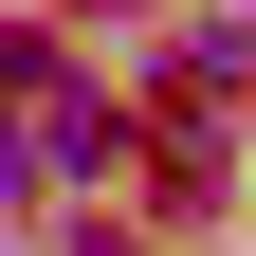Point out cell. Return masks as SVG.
<instances>
[{
    "instance_id": "obj_1",
    "label": "cell",
    "mask_w": 256,
    "mask_h": 256,
    "mask_svg": "<svg viewBox=\"0 0 256 256\" xmlns=\"http://www.w3.org/2000/svg\"><path fill=\"white\" fill-rule=\"evenodd\" d=\"M37 165H55V183H110V165H128V110H110V92H55Z\"/></svg>"
},
{
    "instance_id": "obj_2",
    "label": "cell",
    "mask_w": 256,
    "mask_h": 256,
    "mask_svg": "<svg viewBox=\"0 0 256 256\" xmlns=\"http://www.w3.org/2000/svg\"><path fill=\"white\" fill-rule=\"evenodd\" d=\"M18 183H37V146H18V128H0V202H18Z\"/></svg>"
},
{
    "instance_id": "obj_3",
    "label": "cell",
    "mask_w": 256,
    "mask_h": 256,
    "mask_svg": "<svg viewBox=\"0 0 256 256\" xmlns=\"http://www.w3.org/2000/svg\"><path fill=\"white\" fill-rule=\"evenodd\" d=\"M74 256H146V238H74Z\"/></svg>"
}]
</instances>
